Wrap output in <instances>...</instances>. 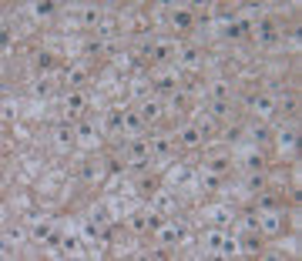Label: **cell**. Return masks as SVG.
<instances>
[{"instance_id": "cell-10", "label": "cell", "mask_w": 302, "mask_h": 261, "mask_svg": "<svg viewBox=\"0 0 302 261\" xmlns=\"http://www.w3.org/2000/svg\"><path fill=\"white\" fill-rule=\"evenodd\" d=\"M248 104H252V111H259V114H272V107H275L272 97H252Z\"/></svg>"}, {"instance_id": "cell-30", "label": "cell", "mask_w": 302, "mask_h": 261, "mask_svg": "<svg viewBox=\"0 0 302 261\" xmlns=\"http://www.w3.org/2000/svg\"><path fill=\"white\" fill-rule=\"evenodd\" d=\"M158 87H161V91H171V87H175V77H161Z\"/></svg>"}, {"instance_id": "cell-21", "label": "cell", "mask_w": 302, "mask_h": 261, "mask_svg": "<svg viewBox=\"0 0 302 261\" xmlns=\"http://www.w3.org/2000/svg\"><path fill=\"white\" fill-rule=\"evenodd\" d=\"M24 241V231L20 228H7V244H20Z\"/></svg>"}, {"instance_id": "cell-11", "label": "cell", "mask_w": 302, "mask_h": 261, "mask_svg": "<svg viewBox=\"0 0 302 261\" xmlns=\"http://www.w3.org/2000/svg\"><path fill=\"white\" fill-rule=\"evenodd\" d=\"M259 40H262V44H272V40H275V27H272V20H262V24H259Z\"/></svg>"}, {"instance_id": "cell-17", "label": "cell", "mask_w": 302, "mask_h": 261, "mask_svg": "<svg viewBox=\"0 0 302 261\" xmlns=\"http://www.w3.org/2000/svg\"><path fill=\"white\" fill-rule=\"evenodd\" d=\"M84 80H88V71H84V67H74V71L67 74V84H71V87H77V84H84Z\"/></svg>"}, {"instance_id": "cell-23", "label": "cell", "mask_w": 302, "mask_h": 261, "mask_svg": "<svg viewBox=\"0 0 302 261\" xmlns=\"http://www.w3.org/2000/svg\"><path fill=\"white\" fill-rule=\"evenodd\" d=\"M279 144H282V148H292V144H296V130H282V134H279Z\"/></svg>"}, {"instance_id": "cell-8", "label": "cell", "mask_w": 302, "mask_h": 261, "mask_svg": "<svg viewBox=\"0 0 302 261\" xmlns=\"http://www.w3.org/2000/svg\"><path fill=\"white\" fill-rule=\"evenodd\" d=\"M141 128H145V124H141V117H138V114H124V130H128V137H138Z\"/></svg>"}, {"instance_id": "cell-4", "label": "cell", "mask_w": 302, "mask_h": 261, "mask_svg": "<svg viewBox=\"0 0 302 261\" xmlns=\"http://www.w3.org/2000/svg\"><path fill=\"white\" fill-rule=\"evenodd\" d=\"M191 20H195V17H191L188 7H181V10H175V14H171V24H175V30H188Z\"/></svg>"}, {"instance_id": "cell-1", "label": "cell", "mask_w": 302, "mask_h": 261, "mask_svg": "<svg viewBox=\"0 0 302 261\" xmlns=\"http://www.w3.org/2000/svg\"><path fill=\"white\" fill-rule=\"evenodd\" d=\"M74 141H77V134L67 128V124H60V128L54 130V144H57V151H60V154H67V151L74 148Z\"/></svg>"}, {"instance_id": "cell-31", "label": "cell", "mask_w": 302, "mask_h": 261, "mask_svg": "<svg viewBox=\"0 0 302 261\" xmlns=\"http://www.w3.org/2000/svg\"><path fill=\"white\" fill-rule=\"evenodd\" d=\"M158 208H161V211H171V198H168V194L158 198Z\"/></svg>"}, {"instance_id": "cell-5", "label": "cell", "mask_w": 302, "mask_h": 261, "mask_svg": "<svg viewBox=\"0 0 302 261\" xmlns=\"http://www.w3.org/2000/svg\"><path fill=\"white\" fill-rule=\"evenodd\" d=\"M259 248H262V231H252L242 238V251L245 255H259Z\"/></svg>"}, {"instance_id": "cell-7", "label": "cell", "mask_w": 302, "mask_h": 261, "mask_svg": "<svg viewBox=\"0 0 302 261\" xmlns=\"http://www.w3.org/2000/svg\"><path fill=\"white\" fill-rule=\"evenodd\" d=\"M97 24H101L97 7H84V10H81V27H97Z\"/></svg>"}, {"instance_id": "cell-9", "label": "cell", "mask_w": 302, "mask_h": 261, "mask_svg": "<svg viewBox=\"0 0 302 261\" xmlns=\"http://www.w3.org/2000/svg\"><path fill=\"white\" fill-rule=\"evenodd\" d=\"M202 137H205V134H202L198 128H185V130H181V144H188V148L202 144Z\"/></svg>"}, {"instance_id": "cell-15", "label": "cell", "mask_w": 302, "mask_h": 261, "mask_svg": "<svg viewBox=\"0 0 302 261\" xmlns=\"http://www.w3.org/2000/svg\"><path fill=\"white\" fill-rule=\"evenodd\" d=\"M222 238H225L222 231H208V238H205L208 251H215V255H218V248H222Z\"/></svg>"}, {"instance_id": "cell-13", "label": "cell", "mask_w": 302, "mask_h": 261, "mask_svg": "<svg viewBox=\"0 0 302 261\" xmlns=\"http://www.w3.org/2000/svg\"><path fill=\"white\" fill-rule=\"evenodd\" d=\"M148 148H151V154H154L158 161H161V157H168V151H171V148H168V141H161V137H154Z\"/></svg>"}, {"instance_id": "cell-18", "label": "cell", "mask_w": 302, "mask_h": 261, "mask_svg": "<svg viewBox=\"0 0 302 261\" xmlns=\"http://www.w3.org/2000/svg\"><path fill=\"white\" fill-rule=\"evenodd\" d=\"M34 241H40V244H44V241H51V224H47V221L34 228Z\"/></svg>"}, {"instance_id": "cell-22", "label": "cell", "mask_w": 302, "mask_h": 261, "mask_svg": "<svg viewBox=\"0 0 302 261\" xmlns=\"http://www.w3.org/2000/svg\"><path fill=\"white\" fill-rule=\"evenodd\" d=\"M211 114H215V117H228V101H215V104H211Z\"/></svg>"}, {"instance_id": "cell-19", "label": "cell", "mask_w": 302, "mask_h": 261, "mask_svg": "<svg viewBox=\"0 0 302 261\" xmlns=\"http://www.w3.org/2000/svg\"><path fill=\"white\" fill-rule=\"evenodd\" d=\"M34 97H51V80H34Z\"/></svg>"}, {"instance_id": "cell-12", "label": "cell", "mask_w": 302, "mask_h": 261, "mask_svg": "<svg viewBox=\"0 0 302 261\" xmlns=\"http://www.w3.org/2000/svg\"><path fill=\"white\" fill-rule=\"evenodd\" d=\"M154 60H158V64H165V60H171V57H175V47H171V44H158V47H154Z\"/></svg>"}, {"instance_id": "cell-25", "label": "cell", "mask_w": 302, "mask_h": 261, "mask_svg": "<svg viewBox=\"0 0 302 261\" xmlns=\"http://www.w3.org/2000/svg\"><path fill=\"white\" fill-rule=\"evenodd\" d=\"M202 184L205 187H218V174H215V171H205V174H202Z\"/></svg>"}, {"instance_id": "cell-28", "label": "cell", "mask_w": 302, "mask_h": 261, "mask_svg": "<svg viewBox=\"0 0 302 261\" xmlns=\"http://www.w3.org/2000/svg\"><path fill=\"white\" fill-rule=\"evenodd\" d=\"M94 174H97L94 164H84V171H81V178H84V181H94Z\"/></svg>"}, {"instance_id": "cell-26", "label": "cell", "mask_w": 302, "mask_h": 261, "mask_svg": "<svg viewBox=\"0 0 302 261\" xmlns=\"http://www.w3.org/2000/svg\"><path fill=\"white\" fill-rule=\"evenodd\" d=\"M34 14H37V17H51L54 7H51V3H34Z\"/></svg>"}, {"instance_id": "cell-27", "label": "cell", "mask_w": 302, "mask_h": 261, "mask_svg": "<svg viewBox=\"0 0 302 261\" xmlns=\"http://www.w3.org/2000/svg\"><path fill=\"white\" fill-rule=\"evenodd\" d=\"M91 221H94V224H104V221H108V214H104V208H94V211H91Z\"/></svg>"}, {"instance_id": "cell-6", "label": "cell", "mask_w": 302, "mask_h": 261, "mask_svg": "<svg viewBox=\"0 0 302 261\" xmlns=\"http://www.w3.org/2000/svg\"><path fill=\"white\" fill-rule=\"evenodd\" d=\"M84 104H88V101H84V94H71V97H67V107H64L67 117H77V114L84 111Z\"/></svg>"}, {"instance_id": "cell-29", "label": "cell", "mask_w": 302, "mask_h": 261, "mask_svg": "<svg viewBox=\"0 0 302 261\" xmlns=\"http://www.w3.org/2000/svg\"><path fill=\"white\" fill-rule=\"evenodd\" d=\"M259 208L262 211H275V198H259Z\"/></svg>"}, {"instance_id": "cell-3", "label": "cell", "mask_w": 302, "mask_h": 261, "mask_svg": "<svg viewBox=\"0 0 302 261\" xmlns=\"http://www.w3.org/2000/svg\"><path fill=\"white\" fill-rule=\"evenodd\" d=\"M185 224H168V228H161V241H168V244H175V241H185Z\"/></svg>"}, {"instance_id": "cell-16", "label": "cell", "mask_w": 302, "mask_h": 261, "mask_svg": "<svg viewBox=\"0 0 302 261\" xmlns=\"http://www.w3.org/2000/svg\"><path fill=\"white\" fill-rule=\"evenodd\" d=\"M158 111H161V107H158L154 101H145V104H141V117H145V121H154Z\"/></svg>"}, {"instance_id": "cell-20", "label": "cell", "mask_w": 302, "mask_h": 261, "mask_svg": "<svg viewBox=\"0 0 302 261\" xmlns=\"http://www.w3.org/2000/svg\"><path fill=\"white\" fill-rule=\"evenodd\" d=\"M239 251V241L235 238H222V248H218V255H235Z\"/></svg>"}, {"instance_id": "cell-2", "label": "cell", "mask_w": 302, "mask_h": 261, "mask_svg": "<svg viewBox=\"0 0 302 261\" xmlns=\"http://www.w3.org/2000/svg\"><path fill=\"white\" fill-rule=\"evenodd\" d=\"M124 157H128V164H134V168H141L145 161L151 157V148L145 144V141H138V144H131V148L124 151Z\"/></svg>"}, {"instance_id": "cell-24", "label": "cell", "mask_w": 302, "mask_h": 261, "mask_svg": "<svg viewBox=\"0 0 302 261\" xmlns=\"http://www.w3.org/2000/svg\"><path fill=\"white\" fill-rule=\"evenodd\" d=\"M262 168V157H259V154H248L245 157V171H259Z\"/></svg>"}, {"instance_id": "cell-14", "label": "cell", "mask_w": 302, "mask_h": 261, "mask_svg": "<svg viewBox=\"0 0 302 261\" xmlns=\"http://www.w3.org/2000/svg\"><path fill=\"white\" fill-rule=\"evenodd\" d=\"M34 67H37V71H51V67H54V57L47 54V51H40V54L34 57Z\"/></svg>"}]
</instances>
